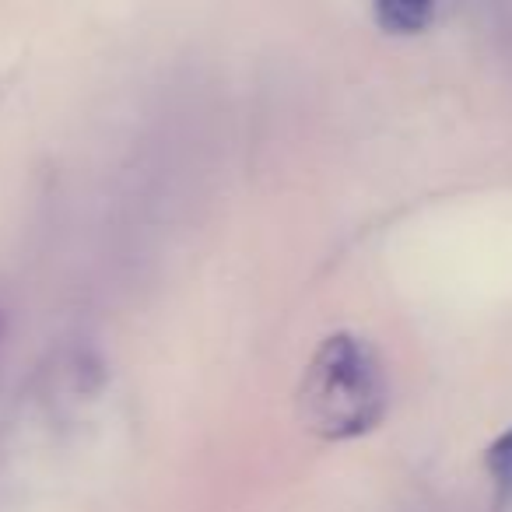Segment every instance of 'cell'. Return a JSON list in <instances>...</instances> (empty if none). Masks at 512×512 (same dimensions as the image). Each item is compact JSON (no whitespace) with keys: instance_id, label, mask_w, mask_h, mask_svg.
<instances>
[{"instance_id":"4","label":"cell","mask_w":512,"mask_h":512,"mask_svg":"<svg viewBox=\"0 0 512 512\" xmlns=\"http://www.w3.org/2000/svg\"><path fill=\"white\" fill-rule=\"evenodd\" d=\"M0 337H4V316H0Z\"/></svg>"},{"instance_id":"3","label":"cell","mask_w":512,"mask_h":512,"mask_svg":"<svg viewBox=\"0 0 512 512\" xmlns=\"http://www.w3.org/2000/svg\"><path fill=\"white\" fill-rule=\"evenodd\" d=\"M484 467L495 484V505L498 509H512V425L484 449Z\"/></svg>"},{"instance_id":"2","label":"cell","mask_w":512,"mask_h":512,"mask_svg":"<svg viewBox=\"0 0 512 512\" xmlns=\"http://www.w3.org/2000/svg\"><path fill=\"white\" fill-rule=\"evenodd\" d=\"M439 0H372L376 22L393 36H418L432 25Z\"/></svg>"},{"instance_id":"1","label":"cell","mask_w":512,"mask_h":512,"mask_svg":"<svg viewBox=\"0 0 512 512\" xmlns=\"http://www.w3.org/2000/svg\"><path fill=\"white\" fill-rule=\"evenodd\" d=\"M299 411L330 442L372 432L386 414V376L376 351L355 334L327 337L302 379Z\"/></svg>"}]
</instances>
